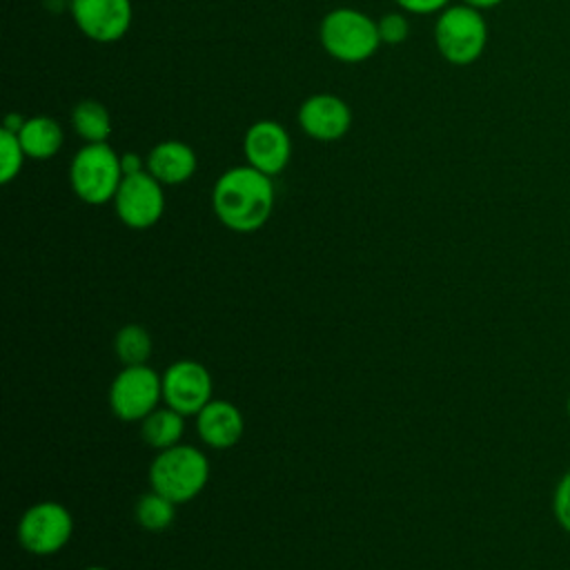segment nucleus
I'll return each instance as SVG.
<instances>
[{
  "instance_id": "20e7f679",
  "label": "nucleus",
  "mask_w": 570,
  "mask_h": 570,
  "mask_svg": "<svg viewBox=\"0 0 570 570\" xmlns=\"http://www.w3.org/2000/svg\"><path fill=\"white\" fill-rule=\"evenodd\" d=\"M122 178L120 154L107 142H85L69 165L71 189L87 205L114 200Z\"/></svg>"
},
{
  "instance_id": "f03ea898",
  "label": "nucleus",
  "mask_w": 570,
  "mask_h": 570,
  "mask_svg": "<svg viewBox=\"0 0 570 570\" xmlns=\"http://www.w3.org/2000/svg\"><path fill=\"white\" fill-rule=\"evenodd\" d=\"M209 479L207 456L187 443L160 450L149 465V485L176 505L203 492Z\"/></svg>"
},
{
  "instance_id": "f8f14e48",
  "label": "nucleus",
  "mask_w": 570,
  "mask_h": 570,
  "mask_svg": "<svg viewBox=\"0 0 570 570\" xmlns=\"http://www.w3.org/2000/svg\"><path fill=\"white\" fill-rule=\"evenodd\" d=\"M298 127L318 142L343 138L352 127L350 105L334 94H314L305 98L296 114Z\"/></svg>"
},
{
  "instance_id": "5701e85b",
  "label": "nucleus",
  "mask_w": 570,
  "mask_h": 570,
  "mask_svg": "<svg viewBox=\"0 0 570 570\" xmlns=\"http://www.w3.org/2000/svg\"><path fill=\"white\" fill-rule=\"evenodd\" d=\"M405 13L414 16H428V13H441L445 7H450V0H394Z\"/></svg>"
},
{
  "instance_id": "393cba45",
  "label": "nucleus",
  "mask_w": 570,
  "mask_h": 570,
  "mask_svg": "<svg viewBox=\"0 0 570 570\" xmlns=\"http://www.w3.org/2000/svg\"><path fill=\"white\" fill-rule=\"evenodd\" d=\"M461 2H463V4H470V7L479 9V11H483V9H492V7L501 4L503 0H461Z\"/></svg>"
},
{
  "instance_id": "7ed1b4c3",
  "label": "nucleus",
  "mask_w": 570,
  "mask_h": 570,
  "mask_svg": "<svg viewBox=\"0 0 570 570\" xmlns=\"http://www.w3.org/2000/svg\"><path fill=\"white\" fill-rule=\"evenodd\" d=\"M318 40L334 60L347 65L372 58L381 45L376 20L352 7H338L325 13L318 27Z\"/></svg>"
},
{
  "instance_id": "423d86ee",
  "label": "nucleus",
  "mask_w": 570,
  "mask_h": 570,
  "mask_svg": "<svg viewBox=\"0 0 570 570\" xmlns=\"http://www.w3.org/2000/svg\"><path fill=\"white\" fill-rule=\"evenodd\" d=\"M163 401V376L149 365H122L109 385V405L120 421H142Z\"/></svg>"
},
{
  "instance_id": "b1692460",
  "label": "nucleus",
  "mask_w": 570,
  "mask_h": 570,
  "mask_svg": "<svg viewBox=\"0 0 570 570\" xmlns=\"http://www.w3.org/2000/svg\"><path fill=\"white\" fill-rule=\"evenodd\" d=\"M120 165H122V174L125 176H131V174H138V171H145L147 169V160H142L138 154L134 151H125L120 156Z\"/></svg>"
},
{
  "instance_id": "6ab92c4d",
  "label": "nucleus",
  "mask_w": 570,
  "mask_h": 570,
  "mask_svg": "<svg viewBox=\"0 0 570 570\" xmlns=\"http://www.w3.org/2000/svg\"><path fill=\"white\" fill-rule=\"evenodd\" d=\"M114 350L122 365H147L151 356V336L142 325H122L114 338Z\"/></svg>"
},
{
  "instance_id": "2eb2a0df",
  "label": "nucleus",
  "mask_w": 570,
  "mask_h": 570,
  "mask_svg": "<svg viewBox=\"0 0 570 570\" xmlns=\"http://www.w3.org/2000/svg\"><path fill=\"white\" fill-rule=\"evenodd\" d=\"M18 138L27 158L47 160L60 151L65 142V131L60 122L49 116H31L20 127Z\"/></svg>"
},
{
  "instance_id": "1a4fd4ad",
  "label": "nucleus",
  "mask_w": 570,
  "mask_h": 570,
  "mask_svg": "<svg viewBox=\"0 0 570 570\" xmlns=\"http://www.w3.org/2000/svg\"><path fill=\"white\" fill-rule=\"evenodd\" d=\"M209 370L191 358L171 363L163 372V401L185 416H196L214 396Z\"/></svg>"
},
{
  "instance_id": "412c9836",
  "label": "nucleus",
  "mask_w": 570,
  "mask_h": 570,
  "mask_svg": "<svg viewBox=\"0 0 570 570\" xmlns=\"http://www.w3.org/2000/svg\"><path fill=\"white\" fill-rule=\"evenodd\" d=\"M376 27H379L381 42H385V45H401V42H405L407 36H410V20H407V16L401 13V11L383 13V16L376 20Z\"/></svg>"
},
{
  "instance_id": "a211bd4d",
  "label": "nucleus",
  "mask_w": 570,
  "mask_h": 570,
  "mask_svg": "<svg viewBox=\"0 0 570 570\" xmlns=\"http://www.w3.org/2000/svg\"><path fill=\"white\" fill-rule=\"evenodd\" d=\"M134 514L142 530L163 532L171 525V521L176 517V503L171 499L158 494L156 490H149L136 501Z\"/></svg>"
},
{
  "instance_id": "9b49d317",
  "label": "nucleus",
  "mask_w": 570,
  "mask_h": 570,
  "mask_svg": "<svg viewBox=\"0 0 570 570\" xmlns=\"http://www.w3.org/2000/svg\"><path fill=\"white\" fill-rule=\"evenodd\" d=\"M245 163L267 176L281 174L292 158V140L278 120H256L243 138Z\"/></svg>"
},
{
  "instance_id": "dca6fc26",
  "label": "nucleus",
  "mask_w": 570,
  "mask_h": 570,
  "mask_svg": "<svg viewBox=\"0 0 570 570\" xmlns=\"http://www.w3.org/2000/svg\"><path fill=\"white\" fill-rule=\"evenodd\" d=\"M140 434L142 441L154 450H167L171 445H178L185 432V414L176 412L174 407H156L140 421Z\"/></svg>"
},
{
  "instance_id": "f3484780",
  "label": "nucleus",
  "mask_w": 570,
  "mask_h": 570,
  "mask_svg": "<svg viewBox=\"0 0 570 570\" xmlns=\"http://www.w3.org/2000/svg\"><path fill=\"white\" fill-rule=\"evenodd\" d=\"M71 127L85 142H107L111 136V116L98 100H80L71 111Z\"/></svg>"
},
{
  "instance_id": "9d476101",
  "label": "nucleus",
  "mask_w": 570,
  "mask_h": 570,
  "mask_svg": "<svg viewBox=\"0 0 570 570\" xmlns=\"http://www.w3.org/2000/svg\"><path fill=\"white\" fill-rule=\"evenodd\" d=\"M76 27L94 42L120 40L134 18L131 0H67Z\"/></svg>"
},
{
  "instance_id": "6e6552de",
  "label": "nucleus",
  "mask_w": 570,
  "mask_h": 570,
  "mask_svg": "<svg viewBox=\"0 0 570 570\" xmlns=\"http://www.w3.org/2000/svg\"><path fill=\"white\" fill-rule=\"evenodd\" d=\"M163 187L165 185L158 183L147 169L125 176L111 200L120 223L131 229L154 227L165 212Z\"/></svg>"
},
{
  "instance_id": "4468645a",
  "label": "nucleus",
  "mask_w": 570,
  "mask_h": 570,
  "mask_svg": "<svg viewBox=\"0 0 570 570\" xmlns=\"http://www.w3.org/2000/svg\"><path fill=\"white\" fill-rule=\"evenodd\" d=\"M147 171L163 185L187 183L198 167L196 151L183 140H163L147 154Z\"/></svg>"
},
{
  "instance_id": "bb28decb",
  "label": "nucleus",
  "mask_w": 570,
  "mask_h": 570,
  "mask_svg": "<svg viewBox=\"0 0 570 570\" xmlns=\"http://www.w3.org/2000/svg\"><path fill=\"white\" fill-rule=\"evenodd\" d=\"M566 412H568V419H570V396H568V401H566Z\"/></svg>"
},
{
  "instance_id": "39448f33",
  "label": "nucleus",
  "mask_w": 570,
  "mask_h": 570,
  "mask_svg": "<svg viewBox=\"0 0 570 570\" xmlns=\"http://www.w3.org/2000/svg\"><path fill=\"white\" fill-rule=\"evenodd\" d=\"M434 45L450 65H472L488 45V22L479 9L470 4H450L436 13Z\"/></svg>"
},
{
  "instance_id": "0eeeda50",
  "label": "nucleus",
  "mask_w": 570,
  "mask_h": 570,
  "mask_svg": "<svg viewBox=\"0 0 570 570\" xmlns=\"http://www.w3.org/2000/svg\"><path fill=\"white\" fill-rule=\"evenodd\" d=\"M73 532L71 512L58 501H40L24 510L18 523V541L31 554H53L67 546Z\"/></svg>"
},
{
  "instance_id": "f257e3e1",
  "label": "nucleus",
  "mask_w": 570,
  "mask_h": 570,
  "mask_svg": "<svg viewBox=\"0 0 570 570\" xmlns=\"http://www.w3.org/2000/svg\"><path fill=\"white\" fill-rule=\"evenodd\" d=\"M272 176L245 165H236L218 176L212 189L216 218L232 232L249 234L261 229L274 209Z\"/></svg>"
},
{
  "instance_id": "a878e982",
  "label": "nucleus",
  "mask_w": 570,
  "mask_h": 570,
  "mask_svg": "<svg viewBox=\"0 0 570 570\" xmlns=\"http://www.w3.org/2000/svg\"><path fill=\"white\" fill-rule=\"evenodd\" d=\"M82 570H109V568H102V566H89V568H82Z\"/></svg>"
},
{
  "instance_id": "4be33fe9",
  "label": "nucleus",
  "mask_w": 570,
  "mask_h": 570,
  "mask_svg": "<svg viewBox=\"0 0 570 570\" xmlns=\"http://www.w3.org/2000/svg\"><path fill=\"white\" fill-rule=\"evenodd\" d=\"M552 514L557 525L570 534V470L561 474L552 492Z\"/></svg>"
},
{
  "instance_id": "aec40b11",
  "label": "nucleus",
  "mask_w": 570,
  "mask_h": 570,
  "mask_svg": "<svg viewBox=\"0 0 570 570\" xmlns=\"http://www.w3.org/2000/svg\"><path fill=\"white\" fill-rule=\"evenodd\" d=\"M24 158H27V154L20 145L18 134L2 127L0 129V180L4 185L11 183L22 171Z\"/></svg>"
},
{
  "instance_id": "ddd939ff",
  "label": "nucleus",
  "mask_w": 570,
  "mask_h": 570,
  "mask_svg": "<svg viewBox=\"0 0 570 570\" xmlns=\"http://www.w3.org/2000/svg\"><path fill=\"white\" fill-rule=\"evenodd\" d=\"M196 430L203 443H207L214 450H225L240 441L245 432V419L234 403L212 399L196 414Z\"/></svg>"
}]
</instances>
